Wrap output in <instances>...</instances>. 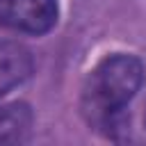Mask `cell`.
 <instances>
[{
  "label": "cell",
  "mask_w": 146,
  "mask_h": 146,
  "mask_svg": "<svg viewBox=\"0 0 146 146\" xmlns=\"http://www.w3.org/2000/svg\"><path fill=\"white\" fill-rule=\"evenodd\" d=\"M57 23V0H0V25L23 34H46Z\"/></svg>",
  "instance_id": "cell-2"
},
{
  "label": "cell",
  "mask_w": 146,
  "mask_h": 146,
  "mask_svg": "<svg viewBox=\"0 0 146 146\" xmlns=\"http://www.w3.org/2000/svg\"><path fill=\"white\" fill-rule=\"evenodd\" d=\"M32 128V110L25 103H9L0 107V144L25 141Z\"/></svg>",
  "instance_id": "cell-4"
},
{
  "label": "cell",
  "mask_w": 146,
  "mask_h": 146,
  "mask_svg": "<svg viewBox=\"0 0 146 146\" xmlns=\"http://www.w3.org/2000/svg\"><path fill=\"white\" fill-rule=\"evenodd\" d=\"M32 55L27 48L14 41H2L0 43V96L21 84L23 80L30 78L32 73Z\"/></svg>",
  "instance_id": "cell-3"
},
{
  "label": "cell",
  "mask_w": 146,
  "mask_h": 146,
  "mask_svg": "<svg viewBox=\"0 0 146 146\" xmlns=\"http://www.w3.org/2000/svg\"><path fill=\"white\" fill-rule=\"evenodd\" d=\"M144 80V66L135 55L105 57L87 78L80 96V112L84 121L110 132L116 128L125 105L135 98Z\"/></svg>",
  "instance_id": "cell-1"
}]
</instances>
